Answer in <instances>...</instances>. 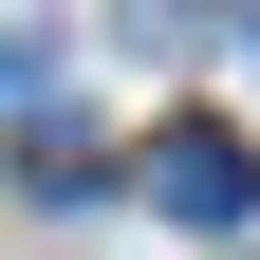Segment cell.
<instances>
[{
    "mask_svg": "<svg viewBox=\"0 0 260 260\" xmlns=\"http://www.w3.org/2000/svg\"><path fill=\"white\" fill-rule=\"evenodd\" d=\"M149 205H168L186 242H242V223H260V149H242V130H205V112L149 130Z\"/></svg>",
    "mask_w": 260,
    "mask_h": 260,
    "instance_id": "cell-1",
    "label": "cell"
},
{
    "mask_svg": "<svg viewBox=\"0 0 260 260\" xmlns=\"http://www.w3.org/2000/svg\"><path fill=\"white\" fill-rule=\"evenodd\" d=\"M130 19H186V0H130Z\"/></svg>",
    "mask_w": 260,
    "mask_h": 260,
    "instance_id": "cell-2",
    "label": "cell"
}]
</instances>
